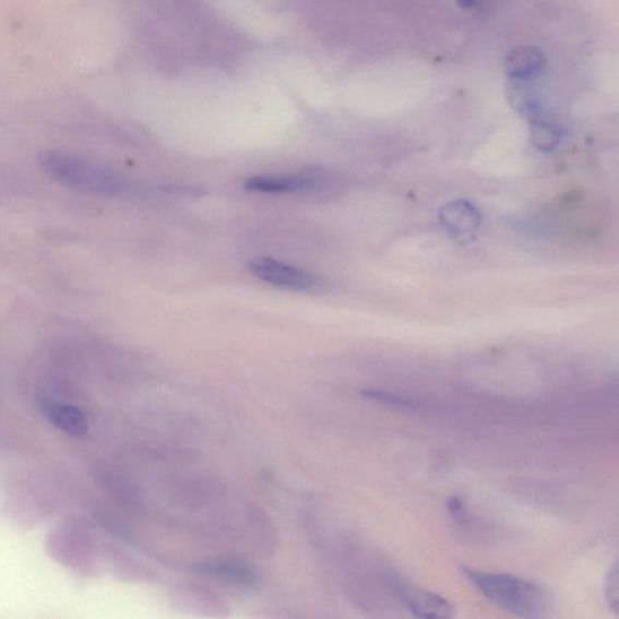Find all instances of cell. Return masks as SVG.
Segmentation results:
<instances>
[{
    "instance_id": "obj_1",
    "label": "cell",
    "mask_w": 619,
    "mask_h": 619,
    "mask_svg": "<svg viewBox=\"0 0 619 619\" xmlns=\"http://www.w3.org/2000/svg\"><path fill=\"white\" fill-rule=\"evenodd\" d=\"M41 170L52 181L79 193L105 198H129L148 194L146 189L128 181L110 167L81 154L48 150L40 153Z\"/></svg>"
},
{
    "instance_id": "obj_2",
    "label": "cell",
    "mask_w": 619,
    "mask_h": 619,
    "mask_svg": "<svg viewBox=\"0 0 619 619\" xmlns=\"http://www.w3.org/2000/svg\"><path fill=\"white\" fill-rule=\"evenodd\" d=\"M461 572L499 609L520 619H551L555 600L541 585L510 575L461 567Z\"/></svg>"
},
{
    "instance_id": "obj_3",
    "label": "cell",
    "mask_w": 619,
    "mask_h": 619,
    "mask_svg": "<svg viewBox=\"0 0 619 619\" xmlns=\"http://www.w3.org/2000/svg\"><path fill=\"white\" fill-rule=\"evenodd\" d=\"M48 556L66 570L82 579H95L103 569L100 544L92 528L82 521L56 525L45 537Z\"/></svg>"
},
{
    "instance_id": "obj_4",
    "label": "cell",
    "mask_w": 619,
    "mask_h": 619,
    "mask_svg": "<svg viewBox=\"0 0 619 619\" xmlns=\"http://www.w3.org/2000/svg\"><path fill=\"white\" fill-rule=\"evenodd\" d=\"M251 273L263 283L295 291H313L321 287L319 276L297 266L272 258L255 259L250 265Z\"/></svg>"
},
{
    "instance_id": "obj_5",
    "label": "cell",
    "mask_w": 619,
    "mask_h": 619,
    "mask_svg": "<svg viewBox=\"0 0 619 619\" xmlns=\"http://www.w3.org/2000/svg\"><path fill=\"white\" fill-rule=\"evenodd\" d=\"M171 599L175 609L187 615L211 619H225L230 615V607L221 596L202 585H178Z\"/></svg>"
},
{
    "instance_id": "obj_6",
    "label": "cell",
    "mask_w": 619,
    "mask_h": 619,
    "mask_svg": "<svg viewBox=\"0 0 619 619\" xmlns=\"http://www.w3.org/2000/svg\"><path fill=\"white\" fill-rule=\"evenodd\" d=\"M194 571L198 575L228 585V587L235 590H253L259 582L255 570L239 560H207L195 566Z\"/></svg>"
},
{
    "instance_id": "obj_7",
    "label": "cell",
    "mask_w": 619,
    "mask_h": 619,
    "mask_svg": "<svg viewBox=\"0 0 619 619\" xmlns=\"http://www.w3.org/2000/svg\"><path fill=\"white\" fill-rule=\"evenodd\" d=\"M100 557H103V568L120 581L140 583L152 582L155 579L154 572L119 543L100 544Z\"/></svg>"
},
{
    "instance_id": "obj_8",
    "label": "cell",
    "mask_w": 619,
    "mask_h": 619,
    "mask_svg": "<svg viewBox=\"0 0 619 619\" xmlns=\"http://www.w3.org/2000/svg\"><path fill=\"white\" fill-rule=\"evenodd\" d=\"M401 599L414 617L419 619H456V607L437 593L403 587Z\"/></svg>"
},
{
    "instance_id": "obj_9",
    "label": "cell",
    "mask_w": 619,
    "mask_h": 619,
    "mask_svg": "<svg viewBox=\"0 0 619 619\" xmlns=\"http://www.w3.org/2000/svg\"><path fill=\"white\" fill-rule=\"evenodd\" d=\"M39 408L56 429L75 438L84 437L88 432V422L85 414L74 405L61 403L51 398H41Z\"/></svg>"
},
{
    "instance_id": "obj_10",
    "label": "cell",
    "mask_w": 619,
    "mask_h": 619,
    "mask_svg": "<svg viewBox=\"0 0 619 619\" xmlns=\"http://www.w3.org/2000/svg\"><path fill=\"white\" fill-rule=\"evenodd\" d=\"M439 221L449 231L463 238L476 233L480 225V213L467 200L449 202L439 211Z\"/></svg>"
},
{
    "instance_id": "obj_11",
    "label": "cell",
    "mask_w": 619,
    "mask_h": 619,
    "mask_svg": "<svg viewBox=\"0 0 619 619\" xmlns=\"http://www.w3.org/2000/svg\"><path fill=\"white\" fill-rule=\"evenodd\" d=\"M545 66L544 52L534 47L514 49L504 60L505 73L513 81H531L544 71Z\"/></svg>"
},
{
    "instance_id": "obj_12",
    "label": "cell",
    "mask_w": 619,
    "mask_h": 619,
    "mask_svg": "<svg viewBox=\"0 0 619 619\" xmlns=\"http://www.w3.org/2000/svg\"><path fill=\"white\" fill-rule=\"evenodd\" d=\"M310 182L300 177H254L245 183L247 190L259 193H295L307 189Z\"/></svg>"
},
{
    "instance_id": "obj_13",
    "label": "cell",
    "mask_w": 619,
    "mask_h": 619,
    "mask_svg": "<svg viewBox=\"0 0 619 619\" xmlns=\"http://www.w3.org/2000/svg\"><path fill=\"white\" fill-rule=\"evenodd\" d=\"M532 142L539 152H551L561 141V130L555 123L536 120L531 128Z\"/></svg>"
},
{
    "instance_id": "obj_14",
    "label": "cell",
    "mask_w": 619,
    "mask_h": 619,
    "mask_svg": "<svg viewBox=\"0 0 619 619\" xmlns=\"http://www.w3.org/2000/svg\"><path fill=\"white\" fill-rule=\"evenodd\" d=\"M526 82L514 81L512 88V105L521 111H533L537 108V99L534 94L525 86Z\"/></svg>"
},
{
    "instance_id": "obj_15",
    "label": "cell",
    "mask_w": 619,
    "mask_h": 619,
    "mask_svg": "<svg viewBox=\"0 0 619 619\" xmlns=\"http://www.w3.org/2000/svg\"><path fill=\"white\" fill-rule=\"evenodd\" d=\"M618 581H619L618 567H617V564H615L611 568V570L609 571V573H607V576H606V580H605V587H604L606 603H607V605H609L610 609L615 614H618V603H619V595H618L619 584H618Z\"/></svg>"
}]
</instances>
